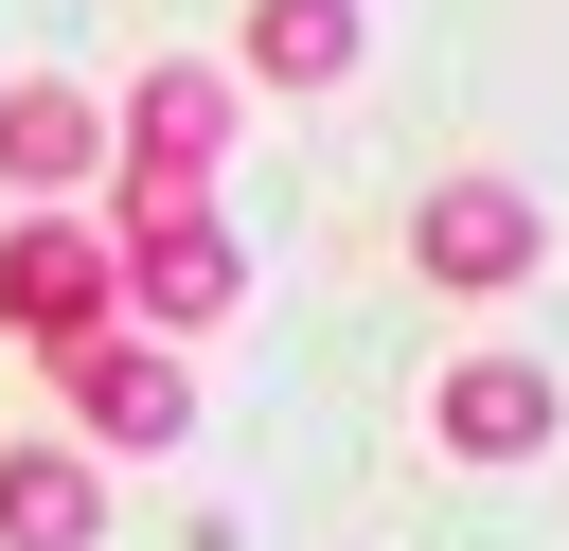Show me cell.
I'll list each match as a JSON object with an SVG mask.
<instances>
[{"instance_id":"cell-1","label":"cell","mask_w":569,"mask_h":551,"mask_svg":"<svg viewBox=\"0 0 569 551\" xmlns=\"http://www.w3.org/2000/svg\"><path fill=\"white\" fill-rule=\"evenodd\" d=\"M409 267H427L445 302H498V284H533V267H551V213H533V178H498V160H445V178L409 196Z\"/></svg>"},{"instance_id":"cell-2","label":"cell","mask_w":569,"mask_h":551,"mask_svg":"<svg viewBox=\"0 0 569 551\" xmlns=\"http://www.w3.org/2000/svg\"><path fill=\"white\" fill-rule=\"evenodd\" d=\"M107 267H124V320H142V338H231V320H249V249L213 231V196L124 213V231H107Z\"/></svg>"},{"instance_id":"cell-3","label":"cell","mask_w":569,"mask_h":551,"mask_svg":"<svg viewBox=\"0 0 569 551\" xmlns=\"http://www.w3.org/2000/svg\"><path fill=\"white\" fill-rule=\"evenodd\" d=\"M107 320H124L107 231H89V213H18V231H0V338H18V355H89Z\"/></svg>"},{"instance_id":"cell-4","label":"cell","mask_w":569,"mask_h":551,"mask_svg":"<svg viewBox=\"0 0 569 551\" xmlns=\"http://www.w3.org/2000/svg\"><path fill=\"white\" fill-rule=\"evenodd\" d=\"M107 160H124V213H160V196H213V160H231V71L160 53V71L107 107Z\"/></svg>"},{"instance_id":"cell-5","label":"cell","mask_w":569,"mask_h":551,"mask_svg":"<svg viewBox=\"0 0 569 551\" xmlns=\"http://www.w3.org/2000/svg\"><path fill=\"white\" fill-rule=\"evenodd\" d=\"M53 391H71V444H89V462H107V444H196V355L142 338V320H107L89 355H53Z\"/></svg>"},{"instance_id":"cell-6","label":"cell","mask_w":569,"mask_h":551,"mask_svg":"<svg viewBox=\"0 0 569 551\" xmlns=\"http://www.w3.org/2000/svg\"><path fill=\"white\" fill-rule=\"evenodd\" d=\"M551 427H569L551 355H445V373H427V444H445V462H533Z\"/></svg>"},{"instance_id":"cell-7","label":"cell","mask_w":569,"mask_h":551,"mask_svg":"<svg viewBox=\"0 0 569 551\" xmlns=\"http://www.w3.org/2000/svg\"><path fill=\"white\" fill-rule=\"evenodd\" d=\"M89 160H107V107H89L71 71H18V89H0V178H18V213H53Z\"/></svg>"},{"instance_id":"cell-8","label":"cell","mask_w":569,"mask_h":551,"mask_svg":"<svg viewBox=\"0 0 569 551\" xmlns=\"http://www.w3.org/2000/svg\"><path fill=\"white\" fill-rule=\"evenodd\" d=\"M89 533H107V462L53 444V427H18L0 444V551H89Z\"/></svg>"},{"instance_id":"cell-9","label":"cell","mask_w":569,"mask_h":551,"mask_svg":"<svg viewBox=\"0 0 569 551\" xmlns=\"http://www.w3.org/2000/svg\"><path fill=\"white\" fill-rule=\"evenodd\" d=\"M356 0H249V89H356Z\"/></svg>"}]
</instances>
